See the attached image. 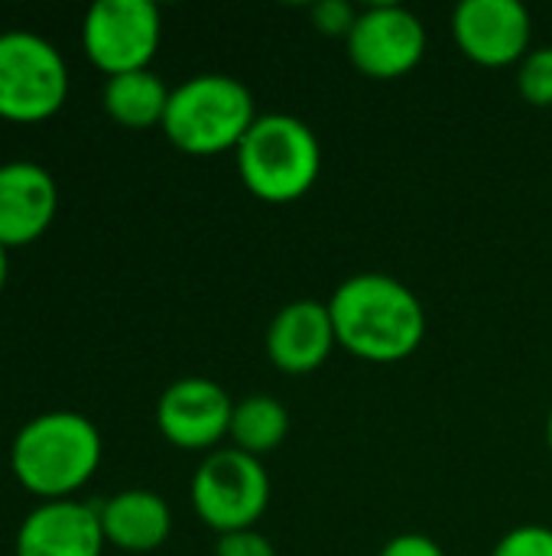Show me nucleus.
Listing matches in <instances>:
<instances>
[{
  "mask_svg": "<svg viewBox=\"0 0 552 556\" xmlns=\"http://www.w3.org/2000/svg\"><path fill=\"white\" fill-rule=\"evenodd\" d=\"M169 94L172 88H166V81L153 68H140V72L104 78L101 104L114 124L127 130H146V127H163Z\"/></svg>",
  "mask_w": 552,
  "mask_h": 556,
  "instance_id": "nucleus-15",
  "label": "nucleus"
},
{
  "mask_svg": "<svg viewBox=\"0 0 552 556\" xmlns=\"http://www.w3.org/2000/svg\"><path fill=\"white\" fill-rule=\"evenodd\" d=\"M547 446H550V453H552V410H550V420H547Z\"/></svg>",
  "mask_w": 552,
  "mask_h": 556,
  "instance_id": "nucleus-23",
  "label": "nucleus"
},
{
  "mask_svg": "<svg viewBox=\"0 0 552 556\" xmlns=\"http://www.w3.org/2000/svg\"><path fill=\"white\" fill-rule=\"evenodd\" d=\"M104 456L101 430L78 410H46L26 420L10 443L13 479L39 502L75 498Z\"/></svg>",
  "mask_w": 552,
  "mask_h": 556,
  "instance_id": "nucleus-2",
  "label": "nucleus"
},
{
  "mask_svg": "<svg viewBox=\"0 0 552 556\" xmlns=\"http://www.w3.org/2000/svg\"><path fill=\"white\" fill-rule=\"evenodd\" d=\"M377 556H446V551L426 534H397L381 547Z\"/></svg>",
  "mask_w": 552,
  "mask_h": 556,
  "instance_id": "nucleus-21",
  "label": "nucleus"
},
{
  "mask_svg": "<svg viewBox=\"0 0 552 556\" xmlns=\"http://www.w3.org/2000/svg\"><path fill=\"white\" fill-rule=\"evenodd\" d=\"M104 531L94 505L65 498L39 502L16 528L13 556H104Z\"/></svg>",
  "mask_w": 552,
  "mask_h": 556,
  "instance_id": "nucleus-12",
  "label": "nucleus"
},
{
  "mask_svg": "<svg viewBox=\"0 0 552 556\" xmlns=\"http://www.w3.org/2000/svg\"><path fill=\"white\" fill-rule=\"evenodd\" d=\"M163 42V16L150 0H98L81 20V52L104 78L150 68Z\"/></svg>",
  "mask_w": 552,
  "mask_h": 556,
  "instance_id": "nucleus-7",
  "label": "nucleus"
},
{
  "mask_svg": "<svg viewBox=\"0 0 552 556\" xmlns=\"http://www.w3.org/2000/svg\"><path fill=\"white\" fill-rule=\"evenodd\" d=\"M254 121V94L241 78L202 72L172 88L159 130L189 156H215L238 150Z\"/></svg>",
  "mask_w": 552,
  "mask_h": 556,
  "instance_id": "nucleus-3",
  "label": "nucleus"
},
{
  "mask_svg": "<svg viewBox=\"0 0 552 556\" xmlns=\"http://www.w3.org/2000/svg\"><path fill=\"white\" fill-rule=\"evenodd\" d=\"M7 248H0V293H3V287H7V280H10V261H7Z\"/></svg>",
  "mask_w": 552,
  "mask_h": 556,
  "instance_id": "nucleus-22",
  "label": "nucleus"
},
{
  "mask_svg": "<svg viewBox=\"0 0 552 556\" xmlns=\"http://www.w3.org/2000/svg\"><path fill=\"white\" fill-rule=\"evenodd\" d=\"M338 345L351 355L394 365L410 358L426 339V309L420 296L387 274H355L329 300Z\"/></svg>",
  "mask_w": 552,
  "mask_h": 556,
  "instance_id": "nucleus-1",
  "label": "nucleus"
},
{
  "mask_svg": "<svg viewBox=\"0 0 552 556\" xmlns=\"http://www.w3.org/2000/svg\"><path fill=\"white\" fill-rule=\"evenodd\" d=\"M530 10L517 0H465L452 16L455 46L485 68L521 65L530 52Z\"/></svg>",
  "mask_w": 552,
  "mask_h": 556,
  "instance_id": "nucleus-10",
  "label": "nucleus"
},
{
  "mask_svg": "<svg viewBox=\"0 0 552 556\" xmlns=\"http://www.w3.org/2000/svg\"><path fill=\"white\" fill-rule=\"evenodd\" d=\"M290 437V410L267 394H251L234 404L231 414V446L247 453V456H267L283 446Z\"/></svg>",
  "mask_w": 552,
  "mask_h": 556,
  "instance_id": "nucleus-16",
  "label": "nucleus"
},
{
  "mask_svg": "<svg viewBox=\"0 0 552 556\" xmlns=\"http://www.w3.org/2000/svg\"><path fill=\"white\" fill-rule=\"evenodd\" d=\"M270 505V476L257 456L234 446L215 450L192 476V508L218 534L257 528Z\"/></svg>",
  "mask_w": 552,
  "mask_h": 556,
  "instance_id": "nucleus-6",
  "label": "nucleus"
},
{
  "mask_svg": "<svg viewBox=\"0 0 552 556\" xmlns=\"http://www.w3.org/2000/svg\"><path fill=\"white\" fill-rule=\"evenodd\" d=\"M351 65L377 81L410 75L426 55L423 20L397 3H374L358 13L355 29L345 39Z\"/></svg>",
  "mask_w": 552,
  "mask_h": 556,
  "instance_id": "nucleus-8",
  "label": "nucleus"
},
{
  "mask_svg": "<svg viewBox=\"0 0 552 556\" xmlns=\"http://www.w3.org/2000/svg\"><path fill=\"white\" fill-rule=\"evenodd\" d=\"M98 515L107 547L124 554H153L172 534V511L166 498L150 489H124L111 495Z\"/></svg>",
  "mask_w": 552,
  "mask_h": 556,
  "instance_id": "nucleus-14",
  "label": "nucleus"
},
{
  "mask_svg": "<svg viewBox=\"0 0 552 556\" xmlns=\"http://www.w3.org/2000/svg\"><path fill=\"white\" fill-rule=\"evenodd\" d=\"M234 401L211 378H179L156 401V427L166 443L189 453H215L231 433Z\"/></svg>",
  "mask_w": 552,
  "mask_h": 556,
  "instance_id": "nucleus-9",
  "label": "nucleus"
},
{
  "mask_svg": "<svg viewBox=\"0 0 552 556\" xmlns=\"http://www.w3.org/2000/svg\"><path fill=\"white\" fill-rule=\"evenodd\" d=\"M335 345L338 336L329 303H316V300L286 303L267 329V355L283 375L319 371Z\"/></svg>",
  "mask_w": 552,
  "mask_h": 556,
  "instance_id": "nucleus-13",
  "label": "nucleus"
},
{
  "mask_svg": "<svg viewBox=\"0 0 552 556\" xmlns=\"http://www.w3.org/2000/svg\"><path fill=\"white\" fill-rule=\"evenodd\" d=\"M215 556H277L270 538H264L257 528L247 531H231V534H218Z\"/></svg>",
  "mask_w": 552,
  "mask_h": 556,
  "instance_id": "nucleus-20",
  "label": "nucleus"
},
{
  "mask_svg": "<svg viewBox=\"0 0 552 556\" xmlns=\"http://www.w3.org/2000/svg\"><path fill=\"white\" fill-rule=\"evenodd\" d=\"M241 182L264 202L303 199L322 173L316 130L293 114H264L234 150Z\"/></svg>",
  "mask_w": 552,
  "mask_h": 556,
  "instance_id": "nucleus-4",
  "label": "nucleus"
},
{
  "mask_svg": "<svg viewBox=\"0 0 552 556\" xmlns=\"http://www.w3.org/2000/svg\"><path fill=\"white\" fill-rule=\"evenodd\" d=\"M358 13H361V10H355V7L345 3V0H322V3L312 7V23H316V29L325 33V36H342V39H348V33H351L355 23H358Z\"/></svg>",
  "mask_w": 552,
  "mask_h": 556,
  "instance_id": "nucleus-19",
  "label": "nucleus"
},
{
  "mask_svg": "<svg viewBox=\"0 0 552 556\" xmlns=\"http://www.w3.org/2000/svg\"><path fill=\"white\" fill-rule=\"evenodd\" d=\"M59 186L33 160L0 163V248H29L55 222Z\"/></svg>",
  "mask_w": 552,
  "mask_h": 556,
  "instance_id": "nucleus-11",
  "label": "nucleus"
},
{
  "mask_svg": "<svg viewBox=\"0 0 552 556\" xmlns=\"http://www.w3.org/2000/svg\"><path fill=\"white\" fill-rule=\"evenodd\" d=\"M68 62L55 42L29 29L0 33V121L46 124L68 101Z\"/></svg>",
  "mask_w": 552,
  "mask_h": 556,
  "instance_id": "nucleus-5",
  "label": "nucleus"
},
{
  "mask_svg": "<svg viewBox=\"0 0 552 556\" xmlns=\"http://www.w3.org/2000/svg\"><path fill=\"white\" fill-rule=\"evenodd\" d=\"M491 556H552V528L524 525L508 531Z\"/></svg>",
  "mask_w": 552,
  "mask_h": 556,
  "instance_id": "nucleus-18",
  "label": "nucleus"
},
{
  "mask_svg": "<svg viewBox=\"0 0 552 556\" xmlns=\"http://www.w3.org/2000/svg\"><path fill=\"white\" fill-rule=\"evenodd\" d=\"M517 88L530 104L552 108V46L527 52L517 72Z\"/></svg>",
  "mask_w": 552,
  "mask_h": 556,
  "instance_id": "nucleus-17",
  "label": "nucleus"
}]
</instances>
